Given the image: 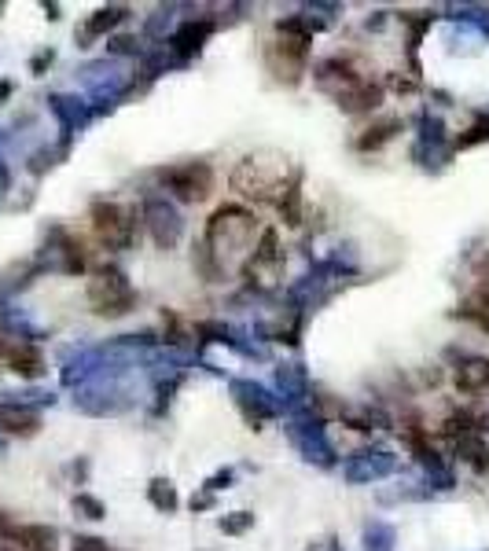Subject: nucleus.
Listing matches in <instances>:
<instances>
[{
	"label": "nucleus",
	"instance_id": "9b49d317",
	"mask_svg": "<svg viewBox=\"0 0 489 551\" xmlns=\"http://www.w3.org/2000/svg\"><path fill=\"white\" fill-rule=\"evenodd\" d=\"M12 368L19 375H26V379H37L41 375V353H37L34 346H19V349H12Z\"/></svg>",
	"mask_w": 489,
	"mask_h": 551
},
{
	"label": "nucleus",
	"instance_id": "4468645a",
	"mask_svg": "<svg viewBox=\"0 0 489 551\" xmlns=\"http://www.w3.org/2000/svg\"><path fill=\"white\" fill-rule=\"evenodd\" d=\"M151 504L159 507V511H177V493H173V485L166 478H155L151 482Z\"/></svg>",
	"mask_w": 489,
	"mask_h": 551
},
{
	"label": "nucleus",
	"instance_id": "0eeeda50",
	"mask_svg": "<svg viewBox=\"0 0 489 551\" xmlns=\"http://www.w3.org/2000/svg\"><path fill=\"white\" fill-rule=\"evenodd\" d=\"M379 100H383V89H379V85H368V81L339 92V107H346V111H376Z\"/></svg>",
	"mask_w": 489,
	"mask_h": 551
},
{
	"label": "nucleus",
	"instance_id": "423d86ee",
	"mask_svg": "<svg viewBox=\"0 0 489 551\" xmlns=\"http://www.w3.org/2000/svg\"><path fill=\"white\" fill-rule=\"evenodd\" d=\"M210 30H214V23L210 19H199V23H184L177 34H173V52L181 59H188V56H195L199 52V45H203L206 37H210Z\"/></svg>",
	"mask_w": 489,
	"mask_h": 551
},
{
	"label": "nucleus",
	"instance_id": "1a4fd4ad",
	"mask_svg": "<svg viewBox=\"0 0 489 551\" xmlns=\"http://www.w3.org/2000/svg\"><path fill=\"white\" fill-rule=\"evenodd\" d=\"M401 129V118H383V122H372L357 140V151H379L383 144H390Z\"/></svg>",
	"mask_w": 489,
	"mask_h": 551
},
{
	"label": "nucleus",
	"instance_id": "20e7f679",
	"mask_svg": "<svg viewBox=\"0 0 489 551\" xmlns=\"http://www.w3.org/2000/svg\"><path fill=\"white\" fill-rule=\"evenodd\" d=\"M166 188H170L181 203H203L214 192V169L206 162H184V166H173L162 173Z\"/></svg>",
	"mask_w": 489,
	"mask_h": 551
},
{
	"label": "nucleus",
	"instance_id": "f257e3e1",
	"mask_svg": "<svg viewBox=\"0 0 489 551\" xmlns=\"http://www.w3.org/2000/svg\"><path fill=\"white\" fill-rule=\"evenodd\" d=\"M89 217H92V232L100 236L103 247H111V250H126L140 232L137 210H129V206H122V203L100 199V203H92Z\"/></svg>",
	"mask_w": 489,
	"mask_h": 551
},
{
	"label": "nucleus",
	"instance_id": "9d476101",
	"mask_svg": "<svg viewBox=\"0 0 489 551\" xmlns=\"http://www.w3.org/2000/svg\"><path fill=\"white\" fill-rule=\"evenodd\" d=\"M151 228H155V239H159L162 247H170L173 239H177V232H181V225H177V214L173 210H162L159 203H151Z\"/></svg>",
	"mask_w": 489,
	"mask_h": 551
},
{
	"label": "nucleus",
	"instance_id": "6ab92c4d",
	"mask_svg": "<svg viewBox=\"0 0 489 551\" xmlns=\"http://www.w3.org/2000/svg\"><path fill=\"white\" fill-rule=\"evenodd\" d=\"M74 551H111L103 540H96V537H81L78 544H74Z\"/></svg>",
	"mask_w": 489,
	"mask_h": 551
},
{
	"label": "nucleus",
	"instance_id": "6e6552de",
	"mask_svg": "<svg viewBox=\"0 0 489 551\" xmlns=\"http://www.w3.org/2000/svg\"><path fill=\"white\" fill-rule=\"evenodd\" d=\"M41 427V416L34 408H19V405H4L0 408V430L8 434H34Z\"/></svg>",
	"mask_w": 489,
	"mask_h": 551
},
{
	"label": "nucleus",
	"instance_id": "2eb2a0df",
	"mask_svg": "<svg viewBox=\"0 0 489 551\" xmlns=\"http://www.w3.org/2000/svg\"><path fill=\"white\" fill-rule=\"evenodd\" d=\"M464 313L471 316V320H475V324L482 327V331H489V291L478 294V298H475L471 305H467Z\"/></svg>",
	"mask_w": 489,
	"mask_h": 551
},
{
	"label": "nucleus",
	"instance_id": "7ed1b4c3",
	"mask_svg": "<svg viewBox=\"0 0 489 551\" xmlns=\"http://www.w3.org/2000/svg\"><path fill=\"white\" fill-rule=\"evenodd\" d=\"M89 298L92 309L100 316H126L133 305H137V294L126 283V276L118 269H103L96 280L89 283Z\"/></svg>",
	"mask_w": 489,
	"mask_h": 551
},
{
	"label": "nucleus",
	"instance_id": "f3484780",
	"mask_svg": "<svg viewBox=\"0 0 489 551\" xmlns=\"http://www.w3.org/2000/svg\"><path fill=\"white\" fill-rule=\"evenodd\" d=\"M254 518L247 515V511H239V518H221V529H225V533H243V529L251 526Z\"/></svg>",
	"mask_w": 489,
	"mask_h": 551
},
{
	"label": "nucleus",
	"instance_id": "f03ea898",
	"mask_svg": "<svg viewBox=\"0 0 489 551\" xmlns=\"http://www.w3.org/2000/svg\"><path fill=\"white\" fill-rule=\"evenodd\" d=\"M232 188H236L243 199H254V203H280V192H284V166H265L254 155H247L232 169Z\"/></svg>",
	"mask_w": 489,
	"mask_h": 551
},
{
	"label": "nucleus",
	"instance_id": "39448f33",
	"mask_svg": "<svg viewBox=\"0 0 489 551\" xmlns=\"http://www.w3.org/2000/svg\"><path fill=\"white\" fill-rule=\"evenodd\" d=\"M453 383L460 394H478V390H486L489 386V360H482V357L464 360V364L456 368Z\"/></svg>",
	"mask_w": 489,
	"mask_h": 551
},
{
	"label": "nucleus",
	"instance_id": "ddd939ff",
	"mask_svg": "<svg viewBox=\"0 0 489 551\" xmlns=\"http://www.w3.org/2000/svg\"><path fill=\"white\" fill-rule=\"evenodd\" d=\"M280 261V243H276V228H265L262 243L254 247V265H276Z\"/></svg>",
	"mask_w": 489,
	"mask_h": 551
},
{
	"label": "nucleus",
	"instance_id": "a211bd4d",
	"mask_svg": "<svg viewBox=\"0 0 489 551\" xmlns=\"http://www.w3.org/2000/svg\"><path fill=\"white\" fill-rule=\"evenodd\" d=\"M78 507H85L89 518H103V504L100 500H92V496H78Z\"/></svg>",
	"mask_w": 489,
	"mask_h": 551
},
{
	"label": "nucleus",
	"instance_id": "f8f14e48",
	"mask_svg": "<svg viewBox=\"0 0 489 551\" xmlns=\"http://www.w3.org/2000/svg\"><path fill=\"white\" fill-rule=\"evenodd\" d=\"M122 15H126V8H103V12H96V15L89 19V26H85V37L107 34L111 26L122 23Z\"/></svg>",
	"mask_w": 489,
	"mask_h": 551
},
{
	"label": "nucleus",
	"instance_id": "dca6fc26",
	"mask_svg": "<svg viewBox=\"0 0 489 551\" xmlns=\"http://www.w3.org/2000/svg\"><path fill=\"white\" fill-rule=\"evenodd\" d=\"M482 140H489V118H482L475 129H467V136H460L456 147H471V144H482Z\"/></svg>",
	"mask_w": 489,
	"mask_h": 551
}]
</instances>
